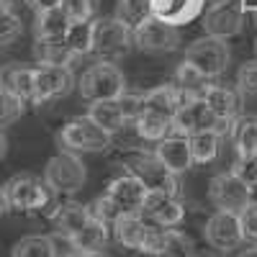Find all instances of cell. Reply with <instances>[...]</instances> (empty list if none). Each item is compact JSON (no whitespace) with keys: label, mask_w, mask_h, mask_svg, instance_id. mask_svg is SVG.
Returning a JSON list of instances; mask_svg holds the SVG:
<instances>
[{"label":"cell","mask_w":257,"mask_h":257,"mask_svg":"<svg viewBox=\"0 0 257 257\" xmlns=\"http://www.w3.org/2000/svg\"><path fill=\"white\" fill-rule=\"evenodd\" d=\"M126 167L149 188V193H170V196L180 193L178 173H173L155 152H132L126 157Z\"/></svg>","instance_id":"obj_6"},{"label":"cell","mask_w":257,"mask_h":257,"mask_svg":"<svg viewBox=\"0 0 257 257\" xmlns=\"http://www.w3.org/2000/svg\"><path fill=\"white\" fill-rule=\"evenodd\" d=\"M193 257H221V252H216V249H213V252H196Z\"/></svg>","instance_id":"obj_45"},{"label":"cell","mask_w":257,"mask_h":257,"mask_svg":"<svg viewBox=\"0 0 257 257\" xmlns=\"http://www.w3.org/2000/svg\"><path fill=\"white\" fill-rule=\"evenodd\" d=\"M108 229H111V224H105L100 219H90L67 244H72L82 252H98V249H103L105 244H108V237H111Z\"/></svg>","instance_id":"obj_26"},{"label":"cell","mask_w":257,"mask_h":257,"mask_svg":"<svg viewBox=\"0 0 257 257\" xmlns=\"http://www.w3.org/2000/svg\"><path fill=\"white\" fill-rule=\"evenodd\" d=\"M139 111H152V113H160V116H167V118L175 121V116L180 111V90L175 88L173 82L170 85H157V88H152L149 93L142 95Z\"/></svg>","instance_id":"obj_21"},{"label":"cell","mask_w":257,"mask_h":257,"mask_svg":"<svg viewBox=\"0 0 257 257\" xmlns=\"http://www.w3.org/2000/svg\"><path fill=\"white\" fill-rule=\"evenodd\" d=\"M88 116L100 128H105L111 137H116L126 123H132V121H128V116H126V111H123L121 100H98V103H90Z\"/></svg>","instance_id":"obj_24"},{"label":"cell","mask_w":257,"mask_h":257,"mask_svg":"<svg viewBox=\"0 0 257 257\" xmlns=\"http://www.w3.org/2000/svg\"><path fill=\"white\" fill-rule=\"evenodd\" d=\"M88 208H90V216H93V219H100V221L111 224V226H113V224L123 216V208H121V206H118V203H116L111 196H108V193H103L100 198H95V201H93Z\"/></svg>","instance_id":"obj_36"},{"label":"cell","mask_w":257,"mask_h":257,"mask_svg":"<svg viewBox=\"0 0 257 257\" xmlns=\"http://www.w3.org/2000/svg\"><path fill=\"white\" fill-rule=\"evenodd\" d=\"M11 257H59L57 244L52 237H41V234H31L16 242Z\"/></svg>","instance_id":"obj_31"},{"label":"cell","mask_w":257,"mask_h":257,"mask_svg":"<svg viewBox=\"0 0 257 257\" xmlns=\"http://www.w3.org/2000/svg\"><path fill=\"white\" fill-rule=\"evenodd\" d=\"M234 173H237L247 185H257V155L254 157H237L234 162Z\"/></svg>","instance_id":"obj_40"},{"label":"cell","mask_w":257,"mask_h":257,"mask_svg":"<svg viewBox=\"0 0 257 257\" xmlns=\"http://www.w3.org/2000/svg\"><path fill=\"white\" fill-rule=\"evenodd\" d=\"M44 180L57 196H72V193H77L85 185V180H88V170H85L82 160L75 152H64L62 149L59 155H54L47 162Z\"/></svg>","instance_id":"obj_7"},{"label":"cell","mask_w":257,"mask_h":257,"mask_svg":"<svg viewBox=\"0 0 257 257\" xmlns=\"http://www.w3.org/2000/svg\"><path fill=\"white\" fill-rule=\"evenodd\" d=\"M242 90L231 88V85H221V82H208V88L203 90V100L208 103V108L216 113V118L221 123H226L229 128L234 126L242 116Z\"/></svg>","instance_id":"obj_15"},{"label":"cell","mask_w":257,"mask_h":257,"mask_svg":"<svg viewBox=\"0 0 257 257\" xmlns=\"http://www.w3.org/2000/svg\"><path fill=\"white\" fill-rule=\"evenodd\" d=\"M206 8V0H152V16L173 26L196 21Z\"/></svg>","instance_id":"obj_18"},{"label":"cell","mask_w":257,"mask_h":257,"mask_svg":"<svg viewBox=\"0 0 257 257\" xmlns=\"http://www.w3.org/2000/svg\"><path fill=\"white\" fill-rule=\"evenodd\" d=\"M203 237L208 247H213L221 254H229L237 247L244 244V226H242V213H231V211H216L213 216H208L203 226Z\"/></svg>","instance_id":"obj_11"},{"label":"cell","mask_w":257,"mask_h":257,"mask_svg":"<svg viewBox=\"0 0 257 257\" xmlns=\"http://www.w3.org/2000/svg\"><path fill=\"white\" fill-rule=\"evenodd\" d=\"M116 16L126 26H142L144 21L152 16V0H118L116 3Z\"/></svg>","instance_id":"obj_33"},{"label":"cell","mask_w":257,"mask_h":257,"mask_svg":"<svg viewBox=\"0 0 257 257\" xmlns=\"http://www.w3.org/2000/svg\"><path fill=\"white\" fill-rule=\"evenodd\" d=\"M24 3H26L34 13H44V11H52V8H62L64 0H24Z\"/></svg>","instance_id":"obj_42"},{"label":"cell","mask_w":257,"mask_h":257,"mask_svg":"<svg viewBox=\"0 0 257 257\" xmlns=\"http://www.w3.org/2000/svg\"><path fill=\"white\" fill-rule=\"evenodd\" d=\"M21 34H24V24H21V16L13 8V0H3V11H0V39H3V47H11Z\"/></svg>","instance_id":"obj_35"},{"label":"cell","mask_w":257,"mask_h":257,"mask_svg":"<svg viewBox=\"0 0 257 257\" xmlns=\"http://www.w3.org/2000/svg\"><path fill=\"white\" fill-rule=\"evenodd\" d=\"M49 219L54 224V231L59 234L64 242H70L93 216H90V208L82 206V203H62V206L54 208V213Z\"/></svg>","instance_id":"obj_20"},{"label":"cell","mask_w":257,"mask_h":257,"mask_svg":"<svg viewBox=\"0 0 257 257\" xmlns=\"http://www.w3.org/2000/svg\"><path fill=\"white\" fill-rule=\"evenodd\" d=\"M93 31H95V21H77V24H70L67 34L62 39L67 41V47L77 54H93Z\"/></svg>","instance_id":"obj_30"},{"label":"cell","mask_w":257,"mask_h":257,"mask_svg":"<svg viewBox=\"0 0 257 257\" xmlns=\"http://www.w3.org/2000/svg\"><path fill=\"white\" fill-rule=\"evenodd\" d=\"M34 59L39 67H72L77 54L67 47L64 39L34 41Z\"/></svg>","instance_id":"obj_22"},{"label":"cell","mask_w":257,"mask_h":257,"mask_svg":"<svg viewBox=\"0 0 257 257\" xmlns=\"http://www.w3.org/2000/svg\"><path fill=\"white\" fill-rule=\"evenodd\" d=\"M113 137L100 128L90 116H80V118H72L67 126L57 134V144L64 152H105L111 147Z\"/></svg>","instance_id":"obj_5"},{"label":"cell","mask_w":257,"mask_h":257,"mask_svg":"<svg viewBox=\"0 0 257 257\" xmlns=\"http://www.w3.org/2000/svg\"><path fill=\"white\" fill-rule=\"evenodd\" d=\"M105 193L123 208V213H142L144 208V201L149 196V188L132 173L126 175H118L108 183V188H105Z\"/></svg>","instance_id":"obj_17"},{"label":"cell","mask_w":257,"mask_h":257,"mask_svg":"<svg viewBox=\"0 0 257 257\" xmlns=\"http://www.w3.org/2000/svg\"><path fill=\"white\" fill-rule=\"evenodd\" d=\"M208 201L216 206V211L242 213L252 203V185H247L234 170L219 173L208 183Z\"/></svg>","instance_id":"obj_9"},{"label":"cell","mask_w":257,"mask_h":257,"mask_svg":"<svg viewBox=\"0 0 257 257\" xmlns=\"http://www.w3.org/2000/svg\"><path fill=\"white\" fill-rule=\"evenodd\" d=\"M196 132H221V134H231V128L226 123H221L208 108V103L203 98L193 100L188 105L178 111L175 121H173V134H180V137H190Z\"/></svg>","instance_id":"obj_13"},{"label":"cell","mask_w":257,"mask_h":257,"mask_svg":"<svg viewBox=\"0 0 257 257\" xmlns=\"http://www.w3.org/2000/svg\"><path fill=\"white\" fill-rule=\"evenodd\" d=\"M24 113H26V100H21L13 93H0V126H3V132Z\"/></svg>","instance_id":"obj_37"},{"label":"cell","mask_w":257,"mask_h":257,"mask_svg":"<svg viewBox=\"0 0 257 257\" xmlns=\"http://www.w3.org/2000/svg\"><path fill=\"white\" fill-rule=\"evenodd\" d=\"M185 59H188L196 70H201L208 80H216V77H221V75L229 70L231 52H229L226 39L208 36V34H206V36L196 39V41H193V44L185 49Z\"/></svg>","instance_id":"obj_8"},{"label":"cell","mask_w":257,"mask_h":257,"mask_svg":"<svg viewBox=\"0 0 257 257\" xmlns=\"http://www.w3.org/2000/svg\"><path fill=\"white\" fill-rule=\"evenodd\" d=\"M0 90L34 103V70L21 67V64H6L0 72Z\"/></svg>","instance_id":"obj_23"},{"label":"cell","mask_w":257,"mask_h":257,"mask_svg":"<svg viewBox=\"0 0 257 257\" xmlns=\"http://www.w3.org/2000/svg\"><path fill=\"white\" fill-rule=\"evenodd\" d=\"M242 226H244V237L257 244V203H249L242 211Z\"/></svg>","instance_id":"obj_41"},{"label":"cell","mask_w":257,"mask_h":257,"mask_svg":"<svg viewBox=\"0 0 257 257\" xmlns=\"http://www.w3.org/2000/svg\"><path fill=\"white\" fill-rule=\"evenodd\" d=\"M134 44L139 52H147V54H170L180 49L183 44L180 26L165 24V21L149 16L142 26L134 29Z\"/></svg>","instance_id":"obj_12"},{"label":"cell","mask_w":257,"mask_h":257,"mask_svg":"<svg viewBox=\"0 0 257 257\" xmlns=\"http://www.w3.org/2000/svg\"><path fill=\"white\" fill-rule=\"evenodd\" d=\"M239 3H242L244 13H249V16H257V0H239Z\"/></svg>","instance_id":"obj_43"},{"label":"cell","mask_w":257,"mask_h":257,"mask_svg":"<svg viewBox=\"0 0 257 257\" xmlns=\"http://www.w3.org/2000/svg\"><path fill=\"white\" fill-rule=\"evenodd\" d=\"M234 149L239 157H254L257 155V116H239L231 126Z\"/></svg>","instance_id":"obj_28"},{"label":"cell","mask_w":257,"mask_h":257,"mask_svg":"<svg viewBox=\"0 0 257 257\" xmlns=\"http://www.w3.org/2000/svg\"><path fill=\"white\" fill-rule=\"evenodd\" d=\"M72 21L67 18L64 8H52L44 13H36L34 18V39L36 41H52V39H62L67 34Z\"/></svg>","instance_id":"obj_25"},{"label":"cell","mask_w":257,"mask_h":257,"mask_svg":"<svg viewBox=\"0 0 257 257\" xmlns=\"http://www.w3.org/2000/svg\"><path fill=\"white\" fill-rule=\"evenodd\" d=\"M237 88L247 98H257V59L244 62L237 72Z\"/></svg>","instance_id":"obj_39"},{"label":"cell","mask_w":257,"mask_h":257,"mask_svg":"<svg viewBox=\"0 0 257 257\" xmlns=\"http://www.w3.org/2000/svg\"><path fill=\"white\" fill-rule=\"evenodd\" d=\"M155 155L173 170V173H188L193 167V152H190V142L188 137H180V134H173V137H165L157 142L155 147Z\"/></svg>","instance_id":"obj_19"},{"label":"cell","mask_w":257,"mask_h":257,"mask_svg":"<svg viewBox=\"0 0 257 257\" xmlns=\"http://www.w3.org/2000/svg\"><path fill=\"white\" fill-rule=\"evenodd\" d=\"M132 123L137 128V134L142 139H149V142H160L165 137H173V118L152 113V111H139L132 118Z\"/></svg>","instance_id":"obj_27"},{"label":"cell","mask_w":257,"mask_h":257,"mask_svg":"<svg viewBox=\"0 0 257 257\" xmlns=\"http://www.w3.org/2000/svg\"><path fill=\"white\" fill-rule=\"evenodd\" d=\"M193 254H196V244H193V239L188 237L185 231L165 229L160 257H193Z\"/></svg>","instance_id":"obj_34"},{"label":"cell","mask_w":257,"mask_h":257,"mask_svg":"<svg viewBox=\"0 0 257 257\" xmlns=\"http://www.w3.org/2000/svg\"><path fill=\"white\" fill-rule=\"evenodd\" d=\"M254 54H257V41H254Z\"/></svg>","instance_id":"obj_47"},{"label":"cell","mask_w":257,"mask_h":257,"mask_svg":"<svg viewBox=\"0 0 257 257\" xmlns=\"http://www.w3.org/2000/svg\"><path fill=\"white\" fill-rule=\"evenodd\" d=\"M75 88L72 67H36L34 70V103H49L70 95Z\"/></svg>","instance_id":"obj_14"},{"label":"cell","mask_w":257,"mask_h":257,"mask_svg":"<svg viewBox=\"0 0 257 257\" xmlns=\"http://www.w3.org/2000/svg\"><path fill=\"white\" fill-rule=\"evenodd\" d=\"M221 132H196L190 134L188 142H190V152H193V160L198 165H208L219 157V149H221Z\"/></svg>","instance_id":"obj_29"},{"label":"cell","mask_w":257,"mask_h":257,"mask_svg":"<svg viewBox=\"0 0 257 257\" xmlns=\"http://www.w3.org/2000/svg\"><path fill=\"white\" fill-rule=\"evenodd\" d=\"M80 95L88 103H98V100H118L121 95H126V75L116 62H95L88 70L82 72L80 82H77Z\"/></svg>","instance_id":"obj_2"},{"label":"cell","mask_w":257,"mask_h":257,"mask_svg":"<svg viewBox=\"0 0 257 257\" xmlns=\"http://www.w3.org/2000/svg\"><path fill=\"white\" fill-rule=\"evenodd\" d=\"M244 8L239 0H211L208 8L203 11V31L208 36L231 39L239 36L244 29Z\"/></svg>","instance_id":"obj_10"},{"label":"cell","mask_w":257,"mask_h":257,"mask_svg":"<svg viewBox=\"0 0 257 257\" xmlns=\"http://www.w3.org/2000/svg\"><path fill=\"white\" fill-rule=\"evenodd\" d=\"M85 257H111L105 249H98V252H85Z\"/></svg>","instance_id":"obj_46"},{"label":"cell","mask_w":257,"mask_h":257,"mask_svg":"<svg viewBox=\"0 0 257 257\" xmlns=\"http://www.w3.org/2000/svg\"><path fill=\"white\" fill-rule=\"evenodd\" d=\"M134 44V29L126 26L118 16H98L93 31V54L100 62H121Z\"/></svg>","instance_id":"obj_3"},{"label":"cell","mask_w":257,"mask_h":257,"mask_svg":"<svg viewBox=\"0 0 257 257\" xmlns=\"http://www.w3.org/2000/svg\"><path fill=\"white\" fill-rule=\"evenodd\" d=\"M64 13L72 24L77 21H95L98 18V0H64Z\"/></svg>","instance_id":"obj_38"},{"label":"cell","mask_w":257,"mask_h":257,"mask_svg":"<svg viewBox=\"0 0 257 257\" xmlns=\"http://www.w3.org/2000/svg\"><path fill=\"white\" fill-rule=\"evenodd\" d=\"M142 213L162 229H175L185 219V206L178 196H170V193H149Z\"/></svg>","instance_id":"obj_16"},{"label":"cell","mask_w":257,"mask_h":257,"mask_svg":"<svg viewBox=\"0 0 257 257\" xmlns=\"http://www.w3.org/2000/svg\"><path fill=\"white\" fill-rule=\"evenodd\" d=\"M237 257H257V247H247V249H242Z\"/></svg>","instance_id":"obj_44"},{"label":"cell","mask_w":257,"mask_h":257,"mask_svg":"<svg viewBox=\"0 0 257 257\" xmlns=\"http://www.w3.org/2000/svg\"><path fill=\"white\" fill-rule=\"evenodd\" d=\"M3 211H18V213H39V211H49V216L54 213L57 203L54 198H59L57 193L47 185V180H41L36 175H13L6 185H3Z\"/></svg>","instance_id":"obj_1"},{"label":"cell","mask_w":257,"mask_h":257,"mask_svg":"<svg viewBox=\"0 0 257 257\" xmlns=\"http://www.w3.org/2000/svg\"><path fill=\"white\" fill-rule=\"evenodd\" d=\"M208 82H211V80H208L201 70L193 67L188 59H183V62L178 64L175 77H173V85H175L178 90H190V93H201V95H203V90L208 88Z\"/></svg>","instance_id":"obj_32"},{"label":"cell","mask_w":257,"mask_h":257,"mask_svg":"<svg viewBox=\"0 0 257 257\" xmlns=\"http://www.w3.org/2000/svg\"><path fill=\"white\" fill-rule=\"evenodd\" d=\"M113 237L123 249L160 257L165 229L160 231L155 226H149V219L144 213H123V216L113 224Z\"/></svg>","instance_id":"obj_4"}]
</instances>
